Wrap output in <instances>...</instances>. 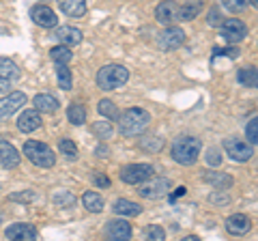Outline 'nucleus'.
Returning a JSON list of instances; mask_svg holds the SVG:
<instances>
[{"label": "nucleus", "mask_w": 258, "mask_h": 241, "mask_svg": "<svg viewBox=\"0 0 258 241\" xmlns=\"http://www.w3.org/2000/svg\"><path fill=\"white\" fill-rule=\"evenodd\" d=\"M97 110H99V114L106 116V118H116L118 116V108L112 99H101L99 103H97Z\"/></svg>", "instance_id": "30"}, {"label": "nucleus", "mask_w": 258, "mask_h": 241, "mask_svg": "<svg viewBox=\"0 0 258 241\" xmlns=\"http://www.w3.org/2000/svg\"><path fill=\"white\" fill-rule=\"evenodd\" d=\"M0 164L5 168H15L20 166V153L9 140L0 138Z\"/></svg>", "instance_id": "17"}, {"label": "nucleus", "mask_w": 258, "mask_h": 241, "mask_svg": "<svg viewBox=\"0 0 258 241\" xmlns=\"http://www.w3.org/2000/svg\"><path fill=\"white\" fill-rule=\"evenodd\" d=\"M50 58L56 63V65H67V63L74 58V52L69 50V45H56L50 50Z\"/></svg>", "instance_id": "26"}, {"label": "nucleus", "mask_w": 258, "mask_h": 241, "mask_svg": "<svg viewBox=\"0 0 258 241\" xmlns=\"http://www.w3.org/2000/svg\"><path fill=\"white\" fill-rule=\"evenodd\" d=\"M205 181H207V183H211L213 188H220V190L232 186V176L224 174V172H217V170H209V172L205 174Z\"/></svg>", "instance_id": "25"}, {"label": "nucleus", "mask_w": 258, "mask_h": 241, "mask_svg": "<svg viewBox=\"0 0 258 241\" xmlns=\"http://www.w3.org/2000/svg\"><path fill=\"white\" fill-rule=\"evenodd\" d=\"M237 80H239V84L249 86V88H256V84H258V71H256V67L254 65L241 67L239 74H237Z\"/></svg>", "instance_id": "24"}, {"label": "nucleus", "mask_w": 258, "mask_h": 241, "mask_svg": "<svg viewBox=\"0 0 258 241\" xmlns=\"http://www.w3.org/2000/svg\"><path fill=\"white\" fill-rule=\"evenodd\" d=\"M220 35L228 43H239V41H243V39L247 37V26L239 18L222 20V24H220Z\"/></svg>", "instance_id": "6"}, {"label": "nucleus", "mask_w": 258, "mask_h": 241, "mask_svg": "<svg viewBox=\"0 0 258 241\" xmlns=\"http://www.w3.org/2000/svg\"><path fill=\"white\" fill-rule=\"evenodd\" d=\"M93 183L97 188H110V179L103 172H95L93 174Z\"/></svg>", "instance_id": "39"}, {"label": "nucleus", "mask_w": 258, "mask_h": 241, "mask_svg": "<svg viewBox=\"0 0 258 241\" xmlns=\"http://www.w3.org/2000/svg\"><path fill=\"white\" fill-rule=\"evenodd\" d=\"M54 37L58 39L62 45H78L82 41V30H78L76 26H60V28H56Z\"/></svg>", "instance_id": "19"}, {"label": "nucleus", "mask_w": 258, "mask_h": 241, "mask_svg": "<svg viewBox=\"0 0 258 241\" xmlns=\"http://www.w3.org/2000/svg\"><path fill=\"white\" fill-rule=\"evenodd\" d=\"M200 9H203V5H200V3L181 5L179 9H176V20H179V22H189V20H194L200 13Z\"/></svg>", "instance_id": "27"}, {"label": "nucleus", "mask_w": 258, "mask_h": 241, "mask_svg": "<svg viewBox=\"0 0 258 241\" xmlns=\"http://www.w3.org/2000/svg\"><path fill=\"white\" fill-rule=\"evenodd\" d=\"M30 198H35V194H30V192L28 194H13L11 196V200H30Z\"/></svg>", "instance_id": "42"}, {"label": "nucleus", "mask_w": 258, "mask_h": 241, "mask_svg": "<svg viewBox=\"0 0 258 241\" xmlns=\"http://www.w3.org/2000/svg\"><path fill=\"white\" fill-rule=\"evenodd\" d=\"M106 147H99V149H97V155H99V157H106Z\"/></svg>", "instance_id": "44"}, {"label": "nucleus", "mask_w": 258, "mask_h": 241, "mask_svg": "<svg viewBox=\"0 0 258 241\" xmlns=\"http://www.w3.org/2000/svg\"><path fill=\"white\" fill-rule=\"evenodd\" d=\"M140 147H142V149H147V151H153V153H155V151H159L161 147H164V140H159V138L142 140V142H140Z\"/></svg>", "instance_id": "37"}, {"label": "nucleus", "mask_w": 258, "mask_h": 241, "mask_svg": "<svg viewBox=\"0 0 258 241\" xmlns=\"http://www.w3.org/2000/svg\"><path fill=\"white\" fill-rule=\"evenodd\" d=\"M144 237L151 239V241H164L166 239V232L161 226H149L147 230H144Z\"/></svg>", "instance_id": "34"}, {"label": "nucleus", "mask_w": 258, "mask_h": 241, "mask_svg": "<svg viewBox=\"0 0 258 241\" xmlns=\"http://www.w3.org/2000/svg\"><path fill=\"white\" fill-rule=\"evenodd\" d=\"M149 176H153L151 164H129L125 168H120V181L129 183V186H140Z\"/></svg>", "instance_id": "7"}, {"label": "nucleus", "mask_w": 258, "mask_h": 241, "mask_svg": "<svg viewBox=\"0 0 258 241\" xmlns=\"http://www.w3.org/2000/svg\"><path fill=\"white\" fill-rule=\"evenodd\" d=\"M24 103H26V93L22 91H15V93H9L7 97L0 99V120L13 116Z\"/></svg>", "instance_id": "11"}, {"label": "nucleus", "mask_w": 258, "mask_h": 241, "mask_svg": "<svg viewBox=\"0 0 258 241\" xmlns=\"http://www.w3.org/2000/svg\"><path fill=\"white\" fill-rule=\"evenodd\" d=\"M215 56H228V58H237L239 50H237V47H215L213 58H215Z\"/></svg>", "instance_id": "38"}, {"label": "nucleus", "mask_w": 258, "mask_h": 241, "mask_svg": "<svg viewBox=\"0 0 258 241\" xmlns=\"http://www.w3.org/2000/svg\"><path fill=\"white\" fill-rule=\"evenodd\" d=\"M30 20L41 28H54L58 24V15H56L45 3H39L30 9Z\"/></svg>", "instance_id": "10"}, {"label": "nucleus", "mask_w": 258, "mask_h": 241, "mask_svg": "<svg viewBox=\"0 0 258 241\" xmlns=\"http://www.w3.org/2000/svg\"><path fill=\"white\" fill-rule=\"evenodd\" d=\"M112 209H114V213L125 215V218H136V215L142 213V207L138 203H134V200H127V198H118Z\"/></svg>", "instance_id": "22"}, {"label": "nucleus", "mask_w": 258, "mask_h": 241, "mask_svg": "<svg viewBox=\"0 0 258 241\" xmlns=\"http://www.w3.org/2000/svg\"><path fill=\"white\" fill-rule=\"evenodd\" d=\"M249 3H252V5H254V7H256V5H258V0H249Z\"/></svg>", "instance_id": "45"}, {"label": "nucleus", "mask_w": 258, "mask_h": 241, "mask_svg": "<svg viewBox=\"0 0 258 241\" xmlns=\"http://www.w3.org/2000/svg\"><path fill=\"white\" fill-rule=\"evenodd\" d=\"M24 153H26V157L39 168H52L56 164V153L47 147V144L39 142V140L24 142Z\"/></svg>", "instance_id": "4"}, {"label": "nucleus", "mask_w": 258, "mask_h": 241, "mask_svg": "<svg viewBox=\"0 0 258 241\" xmlns=\"http://www.w3.org/2000/svg\"><path fill=\"white\" fill-rule=\"evenodd\" d=\"M224 149L232 162H247V159H252V155H254L252 144H247L245 140L237 138V136H228V138L224 140Z\"/></svg>", "instance_id": "5"}, {"label": "nucleus", "mask_w": 258, "mask_h": 241, "mask_svg": "<svg viewBox=\"0 0 258 241\" xmlns=\"http://www.w3.org/2000/svg\"><path fill=\"white\" fill-rule=\"evenodd\" d=\"M82 205L86 207V211L91 213H101L103 211V196L97 192H86L82 196Z\"/></svg>", "instance_id": "23"}, {"label": "nucleus", "mask_w": 258, "mask_h": 241, "mask_svg": "<svg viewBox=\"0 0 258 241\" xmlns=\"http://www.w3.org/2000/svg\"><path fill=\"white\" fill-rule=\"evenodd\" d=\"M183 41H185V33H183V28H179V26H168L157 35V45L164 52L176 50V47L183 45Z\"/></svg>", "instance_id": "9"}, {"label": "nucleus", "mask_w": 258, "mask_h": 241, "mask_svg": "<svg viewBox=\"0 0 258 241\" xmlns=\"http://www.w3.org/2000/svg\"><path fill=\"white\" fill-rule=\"evenodd\" d=\"M67 118L74 125H84L86 123V108L82 106V103H71V106L67 108Z\"/></svg>", "instance_id": "28"}, {"label": "nucleus", "mask_w": 258, "mask_h": 241, "mask_svg": "<svg viewBox=\"0 0 258 241\" xmlns=\"http://www.w3.org/2000/svg\"><path fill=\"white\" fill-rule=\"evenodd\" d=\"M200 151H203L200 138H196V136H179L170 147V155L176 164L191 166V164H196Z\"/></svg>", "instance_id": "2"}, {"label": "nucleus", "mask_w": 258, "mask_h": 241, "mask_svg": "<svg viewBox=\"0 0 258 241\" xmlns=\"http://www.w3.org/2000/svg\"><path fill=\"white\" fill-rule=\"evenodd\" d=\"M60 13L67 18H84L86 15V0H56Z\"/></svg>", "instance_id": "18"}, {"label": "nucleus", "mask_w": 258, "mask_h": 241, "mask_svg": "<svg viewBox=\"0 0 258 241\" xmlns=\"http://www.w3.org/2000/svg\"><path fill=\"white\" fill-rule=\"evenodd\" d=\"M32 103H35V110L43 112V114H52V112L58 110V99L54 97L52 93H39L35 99H32Z\"/></svg>", "instance_id": "20"}, {"label": "nucleus", "mask_w": 258, "mask_h": 241, "mask_svg": "<svg viewBox=\"0 0 258 241\" xmlns=\"http://www.w3.org/2000/svg\"><path fill=\"white\" fill-rule=\"evenodd\" d=\"M222 5H224L230 13H239V11H243V9H245L247 0H222Z\"/></svg>", "instance_id": "35"}, {"label": "nucleus", "mask_w": 258, "mask_h": 241, "mask_svg": "<svg viewBox=\"0 0 258 241\" xmlns=\"http://www.w3.org/2000/svg\"><path fill=\"white\" fill-rule=\"evenodd\" d=\"M22 76L20 67L15 65V61L7 58V56H0V80H9V82H18Z\"/></svg>", "instance_id": "21"}, {"label": "nucleus", "mask_w": 258, "mask_h": 241, "mask_svg": "<svg viewBox=\"0 0 258 241\" xmlns=\"http://www.w3.org/2000/svg\"><path fill=\"white\" fill-rule=\"evenodd\" d=\"M176 9H179L176 0H164L155 9V20L159 24H164V26H170L172 22H176Z\"/></svg>", "instance_id": "13"}, {"label": "nucleus", "mask_w": 258, "mask_h": 241, "mask_svg": "<svg viewBox=\"0 0 258 241\" xmlns=\"http://www.w3.org/2000/svg\"><path fill=\"white\" fill-rule=\"evenodd\" d=\"M211 203H222L220 207H224L226 203H228V196H220V194H213V196H211Z\"/></svg>", "instance_id": "41"}, {"label": "nucleus", "mask_w": 258, "mask_h": 241, "mask_svg": "<svg viewBox=\"0 0 258 241\" xmlns=\"http://www.w3.org/2000/svg\"><path fill=\"white\" fill-rule=\"evenodd\" d=\"M112 132H114V130H112V123H106V120H99V123H95V125H93V134H95V136H99L101 140L110 138Z\"/></svg>", "instance_id": "31"}, {"label": "nucleus", "mask_w": 258, "mask_h": 241, "mask_svg": "<svg viewBox=\"0 0 258 241\" xmlns=\"http://www.w3.org/2000/svg\"><path fill=\"white\" fill-rule=\"evenodd\" d=\"M207 164L209 166H220L222 164V153H220V149L217 147H211L207 151Z\"/></svg>", "instance_id": "36"}, {"label": "nucleus", "mask_w": 258, "mask_h": 241, "mask_svg": "<svg viewBox=\"0 0 258 241\" xmlns=\"http://www.w3.org/2000/svg\"><path fill=\"white\" fill-rule=\"evenodd\" d=\"M209 24H211V26H220L222 24V13H220V9H217V7H213L211 11H209Z\"/></svg>", "instance_id": "40"}, {"label": "nucleus", "mask_w": 258, "mask_h": 241, "mask_svg": "<svg viewBox=\"0 0 258 241\" xmlns=\"http://www.w3.org/2000/svg\"><path fill=\"white\" fill-rule=\"evenodd\" d=\"M9 88H11L9 80H0V91H9Z\"/></svg>", "instance_id": "43"}, {"label": "nucleus", "mask_w": 258, "mask_h": 241, "mask_svg": "<svg viewBox=\"0 0 258 241\" xmlns=\"http://www.w3.org/2000/svg\"><path fill=\"white\" fill-rule=\"evenodd\" d=\"M41 127V112L39 110H24L18 118V130L22 134H30Z\"/></svg>", "instance_id": "15"}, {"label": "nucleus", "mask_w": 258, "mask_h": 241, "mask_svg": "<svg viewBox=\"0 0 258 241\" xmlns=\"http://www.w3.org/2000/svg\"><path fill=\"white\" fill-rule=\"evenodd\" d=\"M249 228H252V220H249L245 213H235L226 220V230H228L230 235H245Z\"/></svg>", "instance_id": "16"}, {"label": "nucleus", "mask_w": 258, "mask_h": 241, "mask_svg": "<svg viewBox=\"0 0 258 241\" xmlns=\"http://www.w3.org/2000/svg\"><path fill=\"white\" fill-rule=\"evenodd\" d=\"M58 149H60V153L67 155V157H76V155H78V144H76L74 140H67V138L60 140Z\"/></svg>", "instance_id": "32"}, {"label": "nucleus", "mask_w": 258, "mask_h": 241, "mask_svg": "<svg viewBox=\"0 0 258 241\" xmlns=\"http://www.w3.org/2000/svg\"><path fill=\"white\" fill-rule=\"evenodd\" d=\"M129 80V71L123 65H106L97 71V86L101 91H114Z\"/></svg>", "instance_id": "3"}, {"label": "nucleus", "mask_w": 258, "mask_h": 241, "mask_svg": "<svg viewBox=\"0 0 258 241\" xmlns=\"http://www.w3.org/2000/svg\"><path fill=\"white\" fill-rule=\"evenodd\" d=\"M170 188H172V183L168 181V179H161V176L153 179V176H149L147 181H142L140 196L151 198V200H157V198H164L168 192H170Z\"/></svg>", "instance_id": "8"}, {"label": "nucleus", "mask_w": 258, "mask_h": 241, "mask_svg": "<svg viewBox=\"0 0 258 241\" xmlns=\"http://www.w3.org/2000/svg\"><path fill=\"white\" fill-rule=\"evenodd\" d=\"M56 78H58V84H60L62 91H71V86H74V76H71L67 65L56 67Z\"/></svg>", "instance_id": "29"}, {"label": "nucleus", "mask_w": 258, "mask_h": 241, "mask_svg": "<svg viewBox=\"0 0 258 241\" xmlns=\"http://www.w3.org/2000/svg\"><path fill=\"white\" fill-rule=\"evenodd\" d=\"M132 224L125 222V220H112L108 222V226H106V235L110 239H114V241H127V239H132Z\"/></svg>", "instance_id": "14"}, {"label": "nucleus", "mask_w": 258, "mask_h": 241, "mask_svg": "<svg viewBox=\"0 0 258 241\" xmlns=\"http://www.w3.org/2000/svg\"><path fill=\"white\" fill-rule=\"evenodd\" d=\"M118 134L125 138L140 136L151 123V114L144 108H127L125 112H118Z\"/></svg>", "instance_id": "1"}, {"label": "nucleus", "mask_w": 258, "mask_h": 241, "mask_svg": "<svg viewBox=\"0 0 258 241\" xmlns=\"http://www.w3.org/2000/svg\"><path fill=\"white\" fill-rule=\"evenodd\" d=\"M0 222H3V213H0Z\"/></svg>", "instance_id": "46"}, {"label": "nucleus", "mask_w": 258, "mask_h": 241, "mask_svg": "<svg viewBox=\"0 0 258 241\" xmlns=\"http://www.w3.org/2000/svg\"><path fill=\"white\" fill-rule=\"evenodd\" d=\"M5 237L7 239H13V241H35L37 237H39V232H37V228L32 226V224H22V222H18V224H11L9 228L5 230Z\"/></svg>", "instance_id": "12"}, {"label": "nucleus", "mask_w": 258, "mask_h": 241, "mask_svg": "<svg viewBox=\"0 0 258 241\" xmlns=\"http://www.w3.org/2000/svg\"><path fill=\"white\" fill-rule=\"evenodd\" d=\"M245 136H247L249 144H252V147H256V142H258V118H252V120L247 123V127H245Z\"/></svg>", "instance_id": "33"}]
</instances>
